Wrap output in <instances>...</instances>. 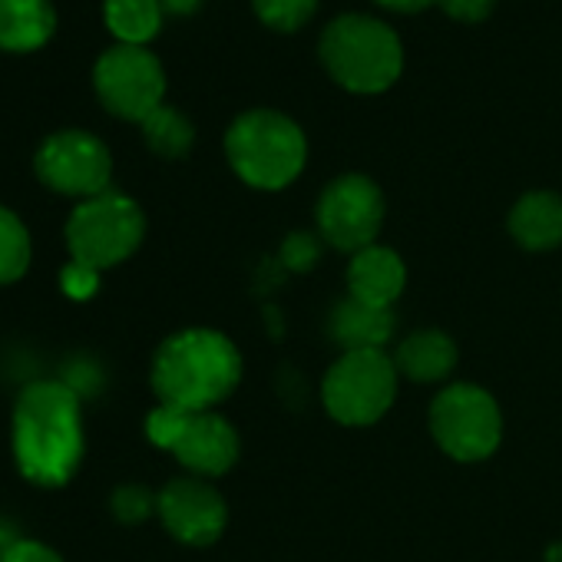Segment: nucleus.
<instances>
[{"label": "nucleus", "mask_w": 562, "mask_h": 562, "mask_svg": "<svg viewBox=\"0 0 562 562\" xmlns=\"http://www.w3.org/2000/svg\"><path fill=\"white\" fill-rule=\"evenodd\" d=\"M14 460L37 486H64L83 460L80 394L67 381H34L14 407Z\"/></svg>", "instance_id": "nucleus-1"}, {"label": "nucleus", "mask_w": 562, "mask_h": 562, "mask_svg": "<svg viewBox=\"0 0 562 562\" xmlns=\"http://www.w3.org/2000/svg\"><path fill=\"white\" fill-rule=\"evenodd\" d=\"M241 381L235 345L209 328L172 335L153 361V387L162 404L202 414L225 401Z\"/></svg>", "instance_id": "nucleus-2"}, {"label": "nucleus", "mask_w": 562, "mask_h": 562, "mask_svg": "<svg viewBox=\"0 0 562 562\" xmlns=\"http://www.w3.org/2000/svg\"><path fill=\"white\" fill-rule=\"evenodd\" d=\"M322 64L351 93H384L404 70V47L387 24L341 14L322 34Z\"/></svg>", "instance_id": "nucleus-3"}, {"label": "nucleus", "mask_w": 562, "mask_h": 562, "mask_svg": "<svg viewBox=\"0 0 562 562\" xmlns=\"http://www.w3.org/2000/svg\"><path fill=\"white\" fill-rule=\"evenodd\" d=\"M225 153L241 182L255 189H285L305 169L308 143L289 116L274 110H251L232 123Z\"/></svg>", "instance_id": "nucleus-4"}, {"label": "nucleus", "mask_w": 562, "mask_h": 562, "mask_svg": "<svg viewBox=\"0 0 562 562\" xmlns=\"http://www.w3.org/2000/svg\"><path fill=\"white\" fill-rule=\"evenodd\" d=\"M146 235L143 209L120 192L83 199L67 222L70 258L97 271L126 261Z\"/></svg>", "instance_id": "nucleus-5"}, {"label": "nucleus", "mask_w": 562, "mask_h": 562, "mask_svg": "<svg viewBox=\"0 0 562 562\" xmlns=\"http://www.w3.org/2000/svg\"><path fill=\"white\" fill-rule=\"evenodd\" d=\"M397 394V364L384 351H345L325 378V407L348 427L374 424Z\"/></svg>", "instance_id": "nucleus-6"}, {"label": "nucleus", "mask_w": 562, "mask_h": 562, "mask_svg": "<svg viewBox=\"0 0 562 562\" xmlns=\"http://www.w3.org/2000/svg\"><path fill=\"white\" fill-rule=\"evenodd\" d=\"M430 430L453 460L473 463L486 460L499 447L503 417L486 391L473 384H453L434 401Z\"/></svg>", "instance_id": "nucleus-7"}, {"label": "nucleus", "mask_w": 562, "mask_h": 562, "mask_svg": "<svg viewBox=\"0 0 562 562\" xmlns=\"http://www.w3.org/2000/svg\"><path fill=\"white\" fill-rule=\"evenodd\" d=\"M93 80H97V93L103 106L123 120L143 123L149 113L162 106L166 77H162L159 60L146 47L120 44L106 50L97 64Z\"/></svg>", "instance_id": "nucleus-8"}, {"label": "nucleus", "mask_w": 562, "mask_h": 562, "mask_svg": "<svg viewBox=\"0 0 562 562\" xmlns=\"http://www.w3.org/2000/svg\"><path fill=\"white\" fill-rule=\"evenodd\" d=\"M37 176L64 195L93 199L110 192L113 159L106 146L80 130H67L50 136L37 153Z\"/></svg>", "instance_id": "nucleus-9"}, {"label": "nucleus", "mask_w": 562, "mask_h": 562, "mask_svg": "<svg viewBox=\"0 0 562 562\" xmlns=\"http://www.w3.org/2000/svg\"><path fill=\"white\" fill-rule=\"evenodd\" d=\"M384 222L381 189L364 176L335 179L318 202V225L325 241L341 251H364L374 245Z\"/></svg>", "instance_id": "nucleus-10"}, {"label": "nucleus", "mask_w": 562, "mask_h": 562, "mask_svg": "<svg viewBox=\"0 0 562 562\" xmlns=\"http://www.w3.org/2000/svg\"><path fill=\"white\" fill-rule=\"evenodd\" d=\"M156 509L166 522V529L189 546H209L222 536L225 529V499L209 486L205 480H172L156 499Z\"/></svg>", "instance_id": "nucleus-11"}, {"label": "nucleus", "mask_w": 562, "mask_h": 562, "mask_svg": "<svg viewBox=\"0 0 562 562\" xmlns=\"http://www.w3.org/2000/svg\"><path fill=\"white\" fill-rule=\"evenodd\" d=\"M172 453L192 473L218 476V473L232 470V463L238 460V437L225 417L202 411V414H189Z\"/></svg>", "instance_id": "nucleus-12"}, {"label": "nucleus", "mask_w": 562, "mask_h": 562, "mask_svg": "<svg viewBox=\"0 0 562 562\" xmlns=\"http://www.w3.org/2000/svg\"><path fill=\"white\" fill-rule=\"evenodd\" d=\"M404 281H407V268H404L401 255L391 248L371 245L351 258V268H348L351 299H358L364 305L391 308L397 302V295L404 292Z\"/></svg>", "instance_id": "nucleus-13"}, {"label": "nucleus", "mask_w": 562, "mask_h": 562, "mask_svg": "<svg viewBox=\"0 0 562 562\" xmlns=\"http://www.w3.org/2000/svg\"><path fill=\"white\" fill-rule=\"evenodd\" d=\"M394 335L391 308H374L358 299H345L331 312V338L345 351H381Z\"/></svg>", "instance_id": "nucleus-14"}, {"label": "nucleus", "mask_w": 562, "mask_h": 562, "mask_svg": "<svg viewBox=\"0 0 562 562\" xmlns=\"http://www.w3.org/2000/svg\"><path fill=\"white\" fill-rule=\"evenodd\" d=\"M513 238L529 251H549L562 245V199L552 192H529L509 212Z\"/></svg>", "instance_id": "nucleus-15"}, {"label": "nucleus", "mask_w": 562, "mask_h": 562, "mask_svg": "<svg viewBox=\"0 0 562 562\" xmlns=\"http://www.w3.org/2000/svg\"><path fill=\"white\" fill-rule=\"evenodd\" d=\"M57 27L50 0H0V47L4 50H37L50 41Z\"/></svg>", "instance_id": "nucleus-16"}, {"label": "nucleus", "mask_w": 562, "mask_h": 562, "mask_svg": "<svg viewBox=\"0 0 562 562\" xmlns=\"http://www.w3.org/2000/svg\"><path fill=\"white\" fill-rule=\"evenodd\" d=\"M397 371L411 381H420V384H434V381H443L453 364H457V348L447 335L440 331H417L411 335L401 348H397V358H394Z\"/></svg>", "instance_id": "nucleus-17"}, {"label": "nucleus", "mask_w": 562, "mask_h": 562, "mask_svg": "<svg viewBox=\"0 0 562 562\" xmlns=\"http://www.w3.org/2000/svg\"><path fill=\"white\" fill-rule=\"evenodd\" d=\"M106 24L123 44L143 47L156 37L162 24V8L159 0H106Z\"/></svg>", "instance_id": "nucleus-18"}, {"label": "nucleus", "mask_w": 562, "mask_h": 562, "mask_svg": "<svg viewBox=\"0 0 562 562\" xmlns=\"http://www.w3.org/2000/svg\"><path fill=\"white\" fill-rule=\"evenodd\" d=\"M143 133H146V143L159 153V156H169V159H179L192 149V139H195V130L192 123L169 110V106H159L156 113H149L143 123Z\"/></svg>", "instance_id": "nucleus-19"}, {"label": "nucleus", "mask_w": 562, "mask_h": 562, "mask_svg": "<svg viewBox=\"0 0 562 562\" xmlns=\"http://www.w3.org/2000/svg\"><path fill=\"white\" fill-rule=\"evenodd\" d=\"M31 268V235L27 225L0 205V285H11V281L24 278Z\"/></svg>", "instance_id": "nucleus-20"}, {"label": "nucleus", "mask_w": 562, "mask_h": 562, "mask_svg": "<svg viewBox=\"0 0 562 562\" xmlns=\"http://www.w3.org/2000/svg\"><path fill=\"white\" fill-rule=\"evenodd\" d=\"M251 4H255V14L265 27L289 34V31H299L312 21L318 0H251Z\"/></svg>", "instance_id": "nucleus-21"}, {"label": "nucleus", "mask_w": 562, "mask_h": 562, "mask_svg": "<svg viewBox=\"0 0 562 562\" xmlns=\"http://www.w3.org/2000/svg\"><path fill=\"white\" fill-rule=\"evenodd\" d=\"M189 414H192V411H179V407L159 404V407L149 414V420H146L149 440H153L156 447H162V450H172L176 440H179V434H182V427H186V420H189Z\"/></svg>", "instance_id": "nucleus-22"}, {"label": "nucleus", "mask_w": 562, "mask_h": 562, "mask_svg": "<svg viewBox=\"0 0 562 562\" xmlns=\"http://www.w3.org/2000/svg\"><path fill=\"white\" fill-rule=\"evenodd\" d=\"M60 289H64V295L74 299V302H87V299H93L97 289H100V271L90 268V265L70 261V265L60 271Z\"/></svg>", "instance_id": "nucleus-23"}, {"label": "nucleus", "mask_w": 562, "mask_h": 562, "mask_svg": "<svg viewBox=\"0 0 562 562\" xmlns=\"http://www.w3.org/2000/svg\"><path fill=\"white\" fill-rule=\"evenodd\" d=\"M153 509H156V499H153L149 490H143V486H123V490L113 493V513H116L123 522H139V519H146Z\"/></svg>", "instance_id": "nucleus-24"}, {"label": "nucleus", "mask_w": 562, "mask_h": 562, "mask_svg": "<svg viewBox=\"0 0 562 562\" xmlns=\"http://www.w3.org/2000/svg\"><path fill=\"white\" fill-rule=\"evenodd\" d=\"M437 4L443 8L447 18L453 21H463V24H480L490 18L493 4L496 0H437Z\"/></svg>", "instance_id": "nucleus-25"}, {"label": "nucleus", "mask_w": 562, "mask_h": 562, "mask_svg": "<svg viewBox=\"0 0 562 562\" xmlns=\"http://www.w3.org/2000/svg\"><path fill=\"white\" fill-rule=\"evenodd\" d=\"M4 562H64V559H60L50 546H44V542H37V539H18V542L8 549Z\"/></svg>", "instance_id": "nucleus-26"}, {"label": "nucleus", "mask_w": 562, "mask_h": 562, "mask_svg": "<svg viewBox=\"0 0 562 562\" xmlns=\"http://www.w3.org/2000/svg\"><path fill=\"white\" fill-rule=\"evenodd\" d=\"M285 261H289V268H299V271H305L315 258H318V241L312 238V235H292L289 241H285Z\"/></svg>", "instance_id": "nucleus-27"}, {"label": "nucleus", "mask_w": 562, "mask_h": 562, "mask_svg": "<svg viewBox=\"0 0 562 562\" xmlns=\"http://www.w3.org/2000/svg\"><path fill=\"white\" fill-rule=\"evenodd\" d=\"M381 8H387V11H404V14H417V11H424V8H430V4H437V0H378Z\"/></svg>", "instance_id": "nucleus-28"}, {"label": "nucleus", "mask_w": 562, "mask_h": 562, "mask_svg": "<svg viewBox=\"0 0 562 562\" xmlns=\"http://www.w3.org/2000/svg\"><path fill=\"white\" fill-rule=\"evenodd\" d=\"M199 4H202V0H159V8H162V11H169V14H179V18L192 14Z\"/></svg>", "instance_id": "nucleus-29"}]
</instances>
